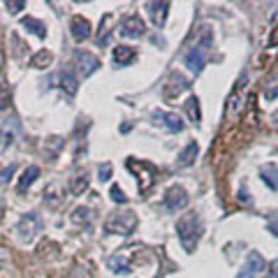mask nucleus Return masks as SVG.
<instances>
[{
    "instance_id": "nucleus-12",
    "label": "nucleus",
    "mask_w": 278,
    "mask_h": 278,
    "mask_svg": "<svg viewBox=\"0 0 278 278\" xmlns=\"http://www.w3.org/2000/svg\"><path fill=\"white\" fill-rule=\"evenodd\" d=\"M37 176H40V167H35V165L26 167L23 174H21V179H19V183H16V190H19V192H26L28 188L33 186V183L37 181Z\"/></svg>"
},
{
    "instance_id": "nucleus-26",
    "label": "nucleus",
    "mask_w": 278,
    "mask_h": 278,
    "mask_svg": "<svg viewBox=\"0 0 278 278\" xmlns=\"http://www.w3.org/2000/svg\"><path fill=\"white\" fill-rule=\"evenodd\" d=\"M5 7H7V12H10V14H19V12L26 7V3H23V0H12V3L7 0Z\"/></svg>"
},
{
    "instance_id": "nucleus-21",
    "label": "nucleus",
    "mask_w": 278,
    "mask_h": 278,
    "mask_svg": "<svg viewBox=\"0 0 278 278\" xmlns=\"http://www.w3.org/2000/svg\"><path fill=\"white\" fill-rule=\"evenodd\" d=\"M86 188H88V176H86V174H79V176L72 179V183H70L72 195H81Z\"/></svg>"
},
{
    "instance_id": "nucleus-11",
    "label": "nucleus",
    "mask_w": 278,
    "mask_h": 278,
    "mask_svg": "<svg viewBox=\"0 0 278 278\" xmlns=\"http://www.w3.org/2000/svg\"><path fill=\"white\" fill-rule=\"evenodd\" d=\"M70 33L72 37H74L77 42H84L88 35H91V23H88V19H84V16H74L70 23Z\"/></svg>"
},
{
    "instance_id": "nucleus-3",
    "label": "nucleus",
    "mask_w": 278,
    "mask_h": 278,
    "mask_svg": "<svg viewBox=\"0 0 278 278\" xmlns=\"http://www.w3.org/2000/svg\"><path fill=\"white\" fill-rule=\"evenodd\" d=\"M137 216L135 211H123V213H114V216L107 220L105 230L109 234H121V237H130L137 228Z\"/></svg>"
},
{
    "instance_id": "nucleus-8",
    "label": "nucleus",
    "mask_w": 278,
    "mask_h": 278,
    "mask_svg": "<svg viewBox=\"0 0 278 278\" xmlns=\"http://www.w3.org/2000/svg\"><path fill=\"white\" fill-rule=\"evenodd\" d=\"M153 116V121L156 123H162V125H165V130L167 132H181L183 130V121H181V116H179V114H174V111H153L151 114Z\"/></svg>"
},
{
    "instance_id": "nucleus-13",
    "label": "nucleus",
    "mask_w": 278,
    "mask_h": 278,
    "mask_svg": "<svg viewBox=\"0 0 278 278\" xmlns=\"http://www.w3.org/2000/svg\"><path fill=\"white\" fill-rule=\"evenodd\" d=\"M190 88V84H188L186 79H183L179 72H172V77H169V84H167V91L165 95L167 97H172V95H179L181 91H188Z\"/></svg>"
},
{
    "instance_id": "nucleus-4",
    "label": "nucleus",
    "mask_w": 278,
    "mask_h": 278,
    "mask_svg": "<svg viewBox=\"0 0 278 278\" xmlns=\"http://www.w3.org/2000/svg\"><path fill=\"white\" fill-rule=\"evenodd\" d=\"M144 33H146V23H144V19L139 14L125 16L121 21V26H118V35L121 37H142Z\"/></svg>"
},
{
    "instance_id": "nucleus-19",
    "label": "nucleus",
    "mask_w": 278,
    "mask_h": 278,
    "mask_svg": "<svg viewBox=\"0 0 278 278\" xmlns=\"http://www.w3.org/2000/svg\"><path fill=\"white\" fill-rule=\"evenodd\" d=\"M107 264H109V269L114 273H130V267H128V262L121 255H111V258L107 260Z\"/></svg>"
},
{
    "instance_id": "nucleus-20",
    "label": "nucleus",
    "mask_w": 278,
    "mask_h": 278,
    "mask_svg": "<svg viewBox=\"0 0 278 278\" xmlns=\"http://www.w3.org/2000/svg\"><path fill=\"white\" fill-rule=\"evenodd\" d=\"M51 61H54V56H51V51H37V54L33 56L31 65H33V67H37V70H42V67H46Z\"/></svg>"
},
{
    "instance_id": "nucleus-10",
    "label": "nucleus",
    "mask_w": 278,
    "mask_h": 278,
    "mask_svg": "<svg viewBox=\"0 0 278 278\" xmlns=\"http://www.w3.org/2000/svg\"><path fill=\"white\" fill-rule=\"evenodd\" d=\"M148 16H151L153 26L156 28H162L167 21V14H169V3H146Z\"/></svg>"
},
{
    "instance_id": "nucleus-23",
    "label": "nucleus",
    "mask_w": 278,
    "mask_h": 278,
    "mask_svg": "<svg viewBox=\"0 0 278 278\" xmlns=\"http://www.w3.org/2000/svg\"><path fill=\"white\" fill-rule=\"evenodd\" d=\"M262 181L267 183L271 190H276V165L271 167H262Z\"/></svg>"
},
{
    "instance_id": "nucleus-18",
    "label": "nucleus",
    "mask_w": 278,
    "mask_h": 278,
    "mask_svg": "<svg viewBox=\"0 0 278 278\" xmlns=\"http://www.w3.org/2000/svg\"><path fill=\"white\" fill-rule=\"evenodd\" d=\"M186 111H188V116H190V121H192V123H199V121H202V111H199V100H197L195 95L188 97V102H186Z\"/></svg>"
},
{
    "instance_id": "nucleus-24",
    "label": "nucleus",
    "mask_w": 278,
    "mask_h": 278,
    "mask_svg": "<svg viewBox=\"0 0 278 278\" xmlns=\"http://www.w3.org/2000/svg\"><path fill=\"white\" fill-rule=\"evenodd\" d=\"M109 195H111V202H116V204H125V202H128L125 192L121 190V186H111Z\"/></svg>"
},
{
    "instance_id": "nucleus-1",
    "label": "nucleus",
    "mask_w": 278,
    "mask_h": 278,
    "mask_svg": "<svg viewBox=\"0 0 278 278\" xmlns=\"http://www.w3.org/2000/svg\"><path fill=\"white\" fill-rule=\"evenodd\" d=\"M176 234H179L181 246L186 248L188 253H192L195 246H197V241H199V237H202V222H199L197 213H186V216L179 218Z\"/></svg>"
},
{
    "instance_id": "nucleus-6",
    "label": "nucleus",
    "mask_w": 278,
    "mask_h": 278,
    "mask_svg": "<svg viewBox=\"0 0 278 278\" xmlns=\"http://www.w3.org/2000/svg\"><path fill=\"white\" fill-rule=\"evenodd\" d=\"M188 202H190V197H188L186 188H181V186H172L165 192V207L169 211H181V209L188 207Z\"/></svg>"
},
{
    "instance_id": "nucleus-27",
    "label": "nucleus",
    "mask_w": 278,
    "mask_h": 278,
    "mask_svg": "<svg viewBox=\"0 0 278 278\" xmlns=\"http://www.w3.org/2000/svg\"><path fill=\"white\" fill-rule=\"evenodd\" d=\"M16 172V165H10V167H5L3 172H0V186H5L7 181H10V176Z\"/></svg>"
},
{
    "instance_id": "nucleus-15",
    "label": "nucleus",
    "mask_w": 278,
    "mask_h": 278,
    "mask_svg": "<svg viewBox=\"0 0 278 278\" xmlns=\"http://www.w3.org/2000/svg\"><path fill=\"white\" fill-rule=\"evenodd\" d=\"M135 49L132 46H125V44H121V46H116L114 49V63L116 65H130L132 61H135Z\"/></svg>"
},
{
    "instance_id": "nucleus-14",
    "label": "nucleus",
    "mask_w": 278,
    "mask_h": 278,
    "mask_svg": "<svg viewBox=\"0 0 278 278\" xmlns=\"http://www.w3.org/2000/svg\"><path fill=\"white\" fill-rule=\"evenodd\" d=\"M58 81H61V88L67 93V95H74V93L79 91V81H77V77L72 74L70 70L58 72Z\"/></svg>"
},
{
    "instance_id": "nucleus-22",
    "label": "nucleus",
    "mask_w": 278,
    "mask_h": 278,
    "mask_svg": "<svg viewBox=\"0 0 278 278\" xmlns=\"http://www.w3.org/2000/svg\"><path fill=\"white\" fill-rule=\"evenodd\" d=\"M72 222H77V225H88L91 222V209H86V207H79V209H74V213H72Z\"/></svg>"
},
{
    "instance_id": "nucleus-2",
    "label": "nucleus",
    "mask_w": 278,
    "mask_h": 278,
    "mask_svg": "<svg viewBox=\"0 0 278 278\" xmlns=\"http://www.w3.org/2000/svg\"><path fill=\"white\" fill-rule=\"evenodd\" d=\"M209 46H211V33H209V31H202V35H199V42L186 51V56H183V65H186L188 70L192 72V74H199V72L204 70Z\"/></svg>"
},
{
    "instance_id": "nucleus-17",
    "label": "nucleus",
    "mask_w": 278,
    "mask_h": 278,
    "mask_svg": "<svg viewBox=\"0 0 278 278\" xmlns=\"http://www.w3.org/2000/svg\"><path fill=\"white\" fill-rule=\"evenodd\" d=\"M21 26H23L26 31H31L33 35H37V37H40V40H44V37H46L44 23H42V21H37V19H33V16H26V19L21 21Z\"/></svg>"
},
{
    "instance_id": "nucleus-9",
    "label": "nucleus",
    "mask_w": 278,
    "mask_h": 278,
    "mask_svg": "<svg viewBox=\"0 0 278 278\" xmlns=\"http://www.w3.org/2000/svg\"><path fill=\"white\" fill-rule=\"evenodd\" d=\"M264 260H262V255L260 253H250L248 255V260H246V267L241 269V273H239V278H258L260 273L264 271Z\"/></svg>"
},
{
    "instance_id": "nucleus-16",
    "label": "nucleus",
    "mask_w": 278,
    "mask_h": 278,
    "mask_svg": "<svg viewBox=\"0 0 278 278\" xmlns=\"http://www.w3.org/2000/svg\"><path fill=\"white\" fill-rule=\"evenodd\" d=\"M197 153H199L197 142H190L186 148H183L181 153H179L176 165H179V167H188V165H192V162H195V158H197Z\"/></svg>"
},
{
    "instance_id": "nucleus-25",
    "label": "nucleus",
    "mask_w": 278,
    "mask_h": 278,
    "mask_svg": "<svg viewBox=\"0 0 278 278\" xmlns=\"http://www.w3.org/2000/svg\"><path fill=\"white\" fill-rule=\"evenodd\" d=\"M97 179H100L102 183L109 181V179H111V162H105V165H100V169H97Z\"/></svg>"
},
{
    "instance_id": "nucleus-5",
    "label": "nucleus",
    "mask_w": 278,
    "mask_h": 278,
    "mask_svg": "<svg viewBox=\"0 0 278 278\" xmlns=\"http://www.w3.org/2000/svg\"><path fill=\"white\" fill-rule=\"evenodd\" d=\"M40 228H42V220L37 213H26V216L16 222V232H19V237L23 239V241H31V239L40 232Z\"/></svg>"
},
{
    "instance_id": "nucleus-7",
    "label": "nucleus",
    "mask_w": 278,
    "mask_h": 278,
    "mask_svg": "<svg viewBox=\"0 0 278 278\" xmlns=\"http://www.w3.org/2000/svg\"><path fill=\"white\" fill-rule=\"evenodd\" d=\"M74 63H77V70H79V74L84 77V79L91 77L93 72H97V67H100L97 56H93L91 51H77V54H74Z\"/></svg>"
}]
</instances>
